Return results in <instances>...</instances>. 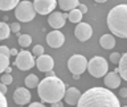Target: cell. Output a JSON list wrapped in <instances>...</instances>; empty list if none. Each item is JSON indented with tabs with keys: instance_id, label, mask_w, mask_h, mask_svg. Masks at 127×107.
Here are the masks:
<instances>
[{
	"instance_id": "6da1fadb",
	"label": "cell",
	"mask_w": 127,
	"mask_h": 107,
	"mask_svg": "<svg viewBox=\"0 0 127 107\" xmlns=\"http://www.w3.org/2000/svg\"><path fill=\"white\" fill-rule=\"evenodd\" d=\"M77 107H122L118 97L106 87H91L81 94Z\"/></svg>"
},
{
	"instance_id": "7a4b0ae2",
	"label": "cell",
	"mask_w": 127,
	"mask_h": 107,
	"mask_svg": "<svg viewBox=\"0 0 127 107\" xmlns=\"http://www.w3.org/2000/svg\"><path fill=\"white\" fill-rule=\"evenodd\" d=\"M66 85L60 78L54 77H45L40 81L37 86V93L42 103H54L60 102L65 95Z\"/></svg>"
},
{
	"instance_id": "3957f363",
	"label": "cell",
	"mask_w": 127,
	"mask_h": 107,
	"mask_svg": "<svg viewBox=\"0 0 127 107\" xmlns=\"http://www.w3.org/2000/svg\"><path fill=\"white\" fill-rule=\"evenodd\" d=\"M107 27L111 33L127 38V4H118L107 15Z\"/></svg>"
},
{
	"instance_id": "277c9868",
	"label": "cell",
	"mask_w": 127,
	"mask_h": 107,
	"mask_svg": "<svg viewBox=\"0 0 127 107\" xmlns=\"http://www.w3.org/2000/svg\"><path fill=\"white\" fill-rule=\"evenodd\" d=\"M15 16L19 21H23V23L32 21L36 16L33 3L29 1V0H23V1H20L15 8Z\"/></svg>"
},
{
	"instance_id": "5b68a950",
	"label": "cell",
	"mask_w": 127,
	"mask_h": 107,
	"mask_svg": "<svg viewBox=\"0 0 127 107\" xmlns=\"http://www.w3.org/2000/svg\"><path fill=\"white\" fill-rule=\"evenodd\" d=\"M107 69H109L107 61L103 57H99V55L93 57L87 62V70L94 78H101L103 75H106Z\"/></svg>"
},
{
	"instance_id": "8992f818",
	"label": "cell",
	"mask_w": 127,
	"mask_h": 107,
	"mask_svg": "<svg viewBox=\"0 0 127 107\" xmlns=\"http://www.w3.org/2000/svg\"><path fill=\"white\" fill-rule=\"evenodd\" d=\"M67 67L71 71V74L81 75L87 69V59L82 54H73L67 61Z\"/></svg>"
},
{
	"instance_id": "52a82bcc",
	"label": "cell",
	"mask_w": 127,
	"mask_h": 107,
	"mask_svg": "<svg viewBox=\"0 0 127 107\" xmlns=\"http://www.w3.org/2000/svg\"><path fill=\"white\" fill-rule=\"evenodd\" d=\"M15 65L19 67L20 70H29L32 69L34 65H36V61H34V57L31 52L28 50H21L19 52L17 55H16V61H15Z\"/></svg>"
},
{
	"instance_id": "ba28073f",
	"label": "cell",
	"mask_w": 127,
	"mask_h": 107,
	"mask_svg": "<svg viewBox=\"0 0 127 107\" xmlns=\"http://www.w3.org/2000/svg\"><path fill=\"white\" fill-rule=\"evenodd\" d=\"M57 7V0H34L33 1V8L36 13L40 15H50L54 12Z\"/></svg>"
},
{
	"instance_id": "9c48e42d",
	"label": "cell",
	"mask_w": 127,
	"mask_h": 107,
	"mask_svg": "<svg viewBox=\"0 0 127 107\" xmlns=\"http://www.w3.org/2000/svg\"><path fill=\"white\" fill-rule=\"evenodd\" d=\"M74 34L79 41H87L91 36H93V28L87 23H78L75 25Z\"/></svg>"
},
{
	"instance_id": "30bf717a",
	"label": "cell",
	"mask_w": 127,
	"mask_h": 107,
	"mask_svg": "<svg viewBox=\"0 0 127 107\" xmlns=\"http://www.w3.org/2000/svg\"><path fill=\"white\" fill-rule=\"evenodd\" d=\"M66 19H67V13H62V12H52L48 17V23L49 25L53 28L54 30H58L60 28H62L66 23Z\"/></svg>"
},
{
	"instance_id": "8fae6325",
	"label": "cell",
	"mask_w": 127,
	"mask_h": 107,
	"mask_svg": "<svg viewBox=\"0 0 127 107\" xmlns=\"http://www.w3.org/2000/svg\"><path fill=\"white\" fill-rule=\"evenodd\" d=\"M46 42L50 48H61L65 42V36L60 30H52L46 36Z\"/></svg>"
},
{
	"instance_id": "7c38bea8",
	"label": "cell",
	"mask_w": 127,
	"mask_h": 107,
	"mask_svg": "<svg viewBox=\"0 0 127 107\" xmlns=\"http://www.w3.org/2000/svg\"><path fill=\"white\" fill-rule=\"evenodd\" d=\"M36 66H37V69L40 71L46 73V71H49V70H53L54 61H53V58H52L50 55L42 54V55H40V57L37 58V61H36Z\"/></svg>"
},
{
	"instance_id": "4fadbf2b",
	"label": "cell",
	"mask_w": 127,
	"mask_h": 107,
	"mask_svg": "<svg viewBox=\"0 0 127 107\" xmlns=\"http://www.w3.org/2000/svg\"><path fill=\"white\" fill-rule=\"evenodd\" d=\"M13 101H15V103H17L20 106H24V105H27V103H29V101H31L29 90L25 89V87H19V89H16L15 93H13Z\"/></svg>"
},
{
	"instance_id": "5bb4252c",
	"label": "cell",
	"mask_w": 127,
	"mask_h": 107,
	"mask_svg": "<svg viewBox=\"0 0 127 107\" xmlns=\"http://www.w3.org/2000/svg\"><path fill=\"white\" fill-rule=\"evenodd\" d=\"M79 97H81V91L78 89H75V87H67L65 90V95H64L65 102L70 106L77 105L78 101H79Z\"/></svg>"
},
{
	"instance_id": "9a60e30c",
	"label": "cell",
	"mask_w": 127,
	"mask_h": 107,
	"mask_svg": "<svg viewBox=\"0 0 127 107\" xmlns=\"http://www.w3.org/2000/svg\"><path fill=\"white\" fill-rule=\"evenodd\" d=\"M121 81H122V78L118 75L117 71H110V73H106L105 79H103L105 85L109 87V89H117L118 86H121Z\"/></svg>"
},
{
	"instance_id": "2e32d148",
	"label": "cell",
	"mask_w": 127,
	"mask_h": 107,
	"mask_svg": "<svg viewBox=\"0 0 127 107\" xmlns=\"http://www.w3.org/2000/svg\"><path fill=\"white\" fill-rule=\"evenodd\" d=\"M119 74V77L127 82V53H123L121 59L118 62V69L115 70Z\"/></svg>"
},
{
	"instance_id": "e0dca14e",
	"label": "cell",
	"mask_w": 127,
	"mask_h": 107,
	"mask_svg": "<svg viewBox=\"0 0 127 107\" xmlns=\"http://www.w3.org/2000/svg\"><path fill=\"white\" fill-rule=\"evenodd\" d=\"M99 44L103 49H113L115 46V38L113 34L107 33V34H103L101 38H99Z\"/></svg>"
},
{
	"instance_id": "ac0fdd59",
	"label": "cell",
	"mask_w": 127,
	"mask_h": 107,
	"mask_svg": "<svg viewBox=\"0 0 127 107\" xmlns=\"http://www.w3.org/2000/svg\"><path fill=\"white\" fill-rule=\"evenodd\" d=\"M60 8L62 11H71V9H75L78 7L79 1L78 0H57Z\"/></svg>"
},
{
	"instance_id": "d6986e66",
	"label": "cell",
	"mask_w": 127,
	"mask_h": 107,
	"mask_svg": "<svg viewBox=\"0 0 127 107\" xmlns=\"http://www.w3.org/2000/svg\"><path fill=\"white\" fill-rule=\"evenodd\" d=\"M20 0H0V9L1 11H11L16 8Z\"/></svg>"
},
{
	"instance_id": "ffe728a7",
	"label": "cell",
	"mask_w": 127,
	"mask_h": 107,
	"mask_svg": "<svg viewBox=\"0 0 127 107\" xmlns=\"http://www.w3.org/2000/svg\"><path fill=\"white\" fill-rule=\"evenodd\" d=\"M82 16H83V15L81 13V11H79L78 8H75V9H71V11H69V13H67V19H69L71 23L78 24V23H81Z\"/></svg>"
},
{
	"instance_id": "44dd1931",
	"label": "cell",
	"mask_w": 127,
	"mask_h": 107,
	"mask_svg": "<svg viewBox=\"0 0 127 107\" xmlns=\"http://www.w3.org/2000/svg\"><path fill=\"white\" fill-rule=\"evenodd\" d=\"M40 83V79L36 74H29L27 75L25 78V86L28 87V89H34V87H37Z\"/></svg>"
},
{
	"instance_id": "7402d4cb",
	"label": "cell",
	"mask_w": 127,
	"mask_h": 107,
	"mask_svg": "<svg viewBox=\"0 0 127 107\" xmlns=\"http://www.w3.org/2000/svg\"><path fill=\"white\" fill-rule=\"evenodd\" d=\"M9 33H11V29H9V25L7 23H0V40H7L9 37Z\"/></svg>"
},
{
	"instance_id": "603a6c76",
	"label": "cell",
	"mask_w": 127,
	"mask_h": 107,
	"mask_svg": "<svg viewBox=\"0 0 127 107\" xmlns=\"http://www.w3.org/2000/svg\"><path fill=\"white\" fill-rule=\"evenodd\" d=\"M32 44V37L29 34H20L19 36V45L23 48H28Z\"/></svg>"
},
{
	"instance_id": "cb8c5ba5",
	"label": "cell",
	"mask_w": 127,
	"mask_h": 107,
	"mask_svg": "<svg viewBox=\"0 0 127 107\" xmlns=\"http://www.w3.org/2000/svg\"><path fill=\"white\" fill-rule=\"evenodd\" d=\"M8 66H9V57L0 54V73H4Z\"/></svg>"
},
{
	"instance_id": "d4e9b609",
	"label": "cell",
	"mask_w": 127,
	"mask_h": 107,
	"mask_svg": "<svg viewBox=\"0 0 127 107\" xmlns=\"http://www.w3.org/2000/svg\"><path fill=\"white\" fill-rule=\"evenodd\" d=\"M12 81H13V78H12V74H7V73H4L3 75H1V82L3 85H5V86H8V85H11L12 83Z\"/></svg>"
},
{
	"instance_id": "484cf974",
	"label": "cell",
	"mask_w": 127,
	"mask_h": 107,
	"mask_svg": "<svg viewBox=\"0 0 127 107\" xmlns=\"http://www.w3.org/2000/svg\"><path fill=\"white\" fill-rule=\"evenodd\" d=\"M44 53H45V50H44V46H41V45H36V46H33V50H32V54H33V57H34V55L40 57V55H42Z\"/></svg>"
},
{
	"instance_id": "4316f807",
	"label": "cell",
	"mask_w": 127,
	"mask_h": 107,
	"mask_svg": "<svg viewBox=\"0 0 127 107\" xmlns=\"http://www.w3.org/2000/svg\"><path fill=\"white\" fill-rule=\"evenodd\" d=\"M121 57H122L121 53H118V52H114V53L110 54V61L113 62V63H118L119 59H121Z\"/></svg>"
},
{
	"instance_id": "83f0119b",
	"label": "cell",
	"mask_w": 127,
	"mask_h": 107,
	"mask_svg": "<svg viewBox=\"0 0 127 107\" xmlns=\"http://www.w3.org/2000/svg\"><path fill=\"white\" fill-rule=\"evenodd\" d=\"M0 107H8V102L5 98V94H3L0 91Z\"/></svg>"
},
{
	"instance_id": "f1b7e54d",
	"label": "cell",
	"mask_w": 127,
	"mask_h": 107,
	"mask_svg": "<svg viewBox=\"0 0 127 107\" xmlns=\"http://www.w3.org/2000/svg\"><path fill=\"white\" fill-rule=\"evenodd\" d=\"M9 29L13 32V33H17V32L20 30V23H11Z\"/></svg>"
},
{
	"instance_id": "f546056e",
	"label": "cell",
	"mask_w": 127,
	"mask_h": 107,
	"mask_svg": "<svg viewBox=\"0 0 127 107\" xmlns=\"http://www.w3.org/2000/svg\"><path fill=\"white\" fill-rule=\"evenodd\" d=\"M0 54H1V55H7V57H11V55H9V48L0 46Z\"/></svg>"
},
{
	"instance_id": "4dcf8cb0",
	"label": "cell",
	"mask_w": 127,
	"mask_h": 107,
	"mask_svg": "<svg viewBox=\"0 0 127 107\" xmlns=\"http://www.w3.org/2000/svg\"><path fill=\"white\" fill-rule=\"evenodd\" d=\"M77 8H78L79 11H81V13H82V15L87 12V7L85 5V4H78V7H77Z\"/></svg>"
},
{
	"instance_id": "1f68e13d",
	"label": "cell",
	"mask_w": 127,
	"mask_h": 107,
	"mask_svg": "<svg viewBox=\"0 0 127 107\" xmlns=\"http://www.w3.org/2000/svg\"><path fill=\"white\" fill-rule=\"evenodd\" d=\"M119 97L127 98V89H126V87H122V89L119 90Z\"/></svg>"
},
{
	"instance_id": "d6a6232c",
	"label": "cell",
	"mask_w": 127,
	"mask_h": 107,
	"mask_svg": "<svg viewBox=\"0 0 127 107\" xmlns=\"http://www.w3.org/2000/svg\"><path fill=\"white\" fill-rule=\"evenodd\" d=\"M28 107H46L44 103H41V102H33V103H31Z\"/></svg>"
},
{
	"instance_id": "836d02e7",
	"label": "cell",
	"mask_w": 127,
	"mask_h": 107,
	"mask_svg": "<svg viewBox=\"0 0 127 107\" xmlns=\"http://www.w3.org/2000/svg\"><path fill=\"white\" fill-rule=\"evenodd\" d=\"M0 91H1L3 94H7V91H8V89H7V86H5V85H3L1 82H0Z\"/></svg>"
},
{
	"instance_id": "e575fe53",
	"label": "cell",
	"mask_w": 127,
	"mask_h": 107,
	"mask_svg": "<svg viewBox=\"0 0 127 107\" xmlns=\"http://www.w3.org/2000/svg\"><path fill=\"white\" fill-rule=\"evenodd\" d=\"M52 107H64V103L60 101V102H54V103H52Z\"/></svg>"
},
{
	"instance_id": "d590c367",
	"label": "cell",
	"mask_w": 127,
	"mask_h": 107,
	"mask_svg": "<svg viewBox=\"0 0 127 107\" xmlns=\"http://www.w3.org/2000/svg\"><path fill=\"white\" fill-rule=\"evenodd\" d=\"M17 49H15V48H12V49H9V55H17Z\"/></svg>"
},
{
	"instance_id": "8d00e7d4",
	"label": "cell",
	"mask_w": 127,
	"mask_h": 107,
	"mask_svg": "<svg viewBox=\"0 0 127 107\" xmlns=\"http://www.w3.org/2000/svg\"><path fill=\"white\" fill-rule=\"evenodd\" d=\"M56 75V73L53 70H49V71H46V77H54Z\"/></svg>"
},
{
	"instance_id": "74e56055",
	"label": "cell",
	"mask_w": 127,
	"mask_h": 107,
	"mask_svg": "<svg viewBox=\"0 0 127 107\" xmlns=\"http://www.w3.org/2000/svg\"><path fill=\"white\" fill-rule=\"evenodd\" d=\"M5 73H7V74H11V73H12V67H11V66H8L7 69H5Z\"/></svg>"
},
{
	"instance_id": "f35d334b",
	"label": "cell",
	"mask_w": 127,
	"mask_h": 107,
	"mask_svg": "<svg viewBox=\"0 0 127 107\" xmlns=\"http://www.w3.org/2000/svg\"><path fill=\"white\" fill-rule=\"evenodd\" d=\"M94 1H97V3H106L107 0H94Z\"/></svg>"
},
{
	"instance_id": "ab89813d",
	"label": "cell",
	"mask_w": 127,
	"mask_h": 107,
	"mask_svg": "<svg viewBox=\"0 0 127 107\" xmlns=\"http://www.w3.org/2000/svg\"><path fill=\"white\" fill-rule=\"evenodd\" d=\"M73 78H74V79H79V75H77V74H74V75H73Z\"/></svg>"
},
{
	"instance_id": "60d3db41",
	"label": "cell",
	"mask_w": 127,
	"mask_h": 107,
	"mask_svg": "<svg viewBox=\"0 0 127 107\" xmlns=\"http://www.w3.org/2000/svg\"><path fill=\"white\" fill-rule=\"evenodd\" d=\"M123 107H127V106H123Z\"/></svg>"
}]
</instances>
